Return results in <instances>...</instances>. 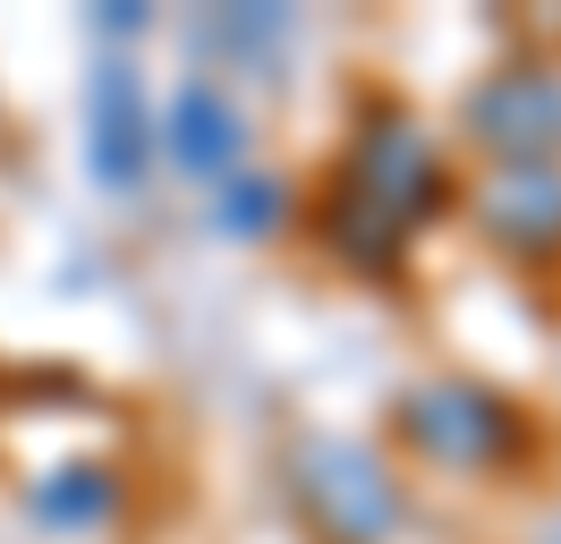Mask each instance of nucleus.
Masks as SVG:
<instances>
[{"instance_id":"2","label":"nucleus","mask_w":561,"mask_h":544,"mask_svg":"<svg viewBox=\"0 0 561 544\" xmlns=\"http://www.w3.org/2000/svg\"><path fill=\"white\" fill-rule=\"evenodd\" d=\"M307 476H316V502L332 510V528L350 544H375L400 519V494H391V476L366 460V451H341V442H323L316 460H307Z\"/></svg>"},{"instance_id":"6","label":"nucleus","mask_w":561,"mask_h":544,"mask_svg":"<svg viewBox=\"0 0 561 544\" xmlns=\"http://www.w3.org/2000/svg\"><path fill=\"white\" fill-rule=\"evenodd\" d=\"M485 222H493L502 238H519V247L561 238V179H553L545 162L502 170V179H493V196H485Z\"/></svg>"},{"instance_id":"5","label":"nucleus","mask_w":561,"mask_h":544,"mask_svg":"<svg viewBox=\"0 0 561 544\" xmlns=\"http://www.w3.org/2000/svg\"><path fill=\"white\" fill-rule=\"evenodd\" d=\"M137 162H145V94L128 68H103L94 77V170L137 179Z\"/></svg>"},{"instance_id":"3","label":"nucleus","mask_w":561,"mask_h":544,"mask_svg":"<svg viewBox=\"0 0 561 544\" xmlns=\"http://www.w3.org/2000/svg\"><path fill=\"white\" fill-rule=\"evenodd\" d=\"M468 120H477L485 145L536 162V154H553V145H561V86H553V77H502L493 94H477Z\"/></svg>"},{"instance_id":"4","label":"nucleus","mask_w":561,"mask_h":544,"mask_svg":"<svg viewBox=\"0 0 561 544\" xmlns=\"http://www.w3.org/2000/svg\"><path fill=\"white\" fill-rule=\"evenodd\" d=\"M409 434L443 460H485L502 442V408L485 392H425V400H409Z\"/></svg>"},{"instance_id":"1","label":"nucleus","mask_w":561,"mask_h":544,"mask_svg":"<svg viewBox=\"0 0 561 544\" xmlns=\"http://www.w3.org/2000/svg\"><path fill=\"white\" fill-rule=\"evenodd\" d=\"M425 196H434V145H425L417 128L383 120V136L357 154L350 188H341V213H350V222H341V238H350V247H366V222H383V256H391V238L425 213Z\"/></svg>"},{"instance_id":"7","label":"nucleus","mask_w":561,"mask_h":544,"mask_svg":"<svg viewBox=\"0 0 561 544\" xmlns=\"http://www.w3.org/2000/svg\"><path fill=\"white\" fill-rule=\"evenodd\" d=\"M171 145H179V162H187V170H230V154H239V111L196 77V86H179Z\"/></svg>"}]
</instances>
